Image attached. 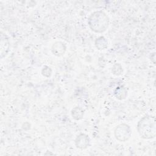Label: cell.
<instances>
[{
    "instance_id": "6da1fadb",
    "label": "cell",
    "mask_w": 156,
    "mask_h": 156,
    "mask_svg": "<svg viewBox=\"0 0 156 156\" xmlns=\"http://www.w3.org/2000/svg\"><path fill=\"white\" fill-rule=\"evenodd\" d=\"M108 24L109 18L102 11L94 12L88 19L90 27L93 31L97 33H102L105 31Z\"/></svg>"
},
{
    "instance_id": "7a4b0ae2",
    "label": "cell",
    "mask_w": 156,
    "mask_h": 156,
    "mask_svg": "<svg viewBox=\"0 0 156 156\" xmlns=\"http://www.w3.org/2000/svg\"><path fill=\"white\" fill-rule=\"evenodd\" d=\"M137 129L140 136L145 139H150L155 136V119L154 116L143 117L138 122Z\"/></svg>"
},
{
    "instance_id": "3957f363",
    "label": "cell",
    "mask_w": 156,
    "mask_h": 156,
    "mask_svg": "<svg viewBox=\"0 0 156 156\" xmlns=\"http://www.w3.org/2000/svg\"><path fill=\"white\" fill-rule=\"evenodd\" d=\"M116 138L121 141L127 140L131 135V130L128 125L122 124H120L116 128L115 130Z\"/></svg>"
},
{
    "instance_id": "277c9868",
    "label": "cell",
    "mask_w": 156,
    "mask_h": 156,
    "mask_svg": "<svg viewBox=\"0 0 156 156\" xmlns=\"http://www.w3.org/2000/svg\"><path fill=\"white\" fill-rule=\"evenodd\" d=\"M66 51V47L62 42L57 41L55 43L52 47V53L57 56H61L64 54Z\"/></svg>"
},
{
    "instance_id": "5b68a950",
    "label": "cell",
    "mask_w": 156,
    "mask_h": 156,
    "mask_svg": "<svg viewBox=\"0 0 156 156\" xmlns=\"http://www.w3.org/2000/svg\"><path fill=\"white\" fill-rule=\"evenodd\" d=\"M89 138L88 136L84 134H80L77 136L76 140V145L77 147L80 149H85L87 147L89 143Z\"/></svg>"
},
{
    "instance_id": "8992f818",
    "label": "cell",
    "mask_w": 156,
    "mask_h": 156,
    "mask_svg": "<svg viewBox=\"0 0 156 156\" xmlns=\"http://www.w3.org/2000/svg\"><path fill=\"white\" fill-rule=\"evenodd\" d=\"M96 46L99 49H104L107 46V41L105 38L101 37L97 38L96 41Z\"/></svg>"
}]
</instances>
